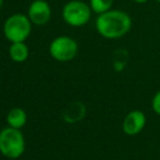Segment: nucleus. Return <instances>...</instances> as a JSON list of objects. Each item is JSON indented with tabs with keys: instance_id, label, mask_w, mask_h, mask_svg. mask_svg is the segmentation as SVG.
I'll return each mask as SVG.
<instances>
[{
	"instance_id": "f8f14e48",
	"label": "nucleus",
	"mask_w": 160,
	"mask_h": 160,
	"mask_svg": "<svg viewBox=\"0 0 160 160\" xmlns=\"http://www.w3.org/2000/svg\"><path fill=\"white\" fill-rule=\"evenodd\" d=\"M152 110H154L155 113L160 115V90L155 93L154 98H152Z\"/></svg>"
},
{
	"instance_id": "9b49d317",
	"label": "nucleus",
	"mask_w": 160,
	"mask_h": 160,
	"mask_svg": "<svg viewBox=\"0 0 160 160\" xmlns=\"http://www.w3.org/2000/svg\"><path fill=\"white\" fill-rule=\"evenodd\" d=\"M113 0H89V7L96 14H101L111 10Z\"/></svg>"
},
{
	"instance_id": "39448f33",
	"label": "nucleus",
	"mask_w": 160,
	"mask_h": 160,
	"mask_svg": "<svg viewBox=\"0 0 160 160\" xmlns=\"http://www.w3.org/2000/svg\"><path fill=\"white\" fill-rule=\"evenodd\" d=\"M78 52V42L65 35L56 37L49 46V53L51 57L58 62H70L75 57Z\"/></svg>"
},
{
	"instance_id": "0eeeda50",
	"label": "nucleus",
	"mask_w": 160,
	"mask_h": 160,
	"mask_svg": "<svg viewBox=\"0 0 160 160\" xmlns=\"http://www.w3.org/2000/svg\"><path fill=\"white\" fill-rule=\"evenodd\" d=\"M146 125V115L139 110H133L125 115L122 123V130L128 136H136Z\"/></svg>"
},
{
	"instance_id": "6e6552de",
	"label": "nucleus",
	"mask_w": 160,
	"mask_h": 160,
	"mask_svg": "<svg viewBox=\"0 0 160 160\" xmlns=\"http://www.w3.org/2000/svg\"><path fill=\"white\" fill-rule=\"evenodd\" d=\"M85 114H86L85 105L81 102H74L65 109L63 113V119L68 123H75V122L83 120Z\"/></svg>"
},
{
	"instance_id": "9d476101",
	"label": "nucleus",
	"mask_w": 160,
	"mask_h": 160,
	"mask_svg": "<svg viewBox=\"0 0 160 160\" xmlns=\"http://www.w3.org/2000/svg\"><path fill=\"white\" fill-rule=\"evenodd\" d=\"M28 47L24 42L11 43L9 48V55L15 63H23L28 58Z\"/></svg>"
},
{
	"instance_id": "f257e3e1",
	"label": "nucleus",
	"mask_w": 160,
	"mask_h": 160,
	"mask_svg": "<svg viewBox=\"0 0 160 160\" xmlns=\"http://www.w3.org/2000/svg\"><path fill=\"white\" fill-rule=\"evenodd\" d=\"M96 30L100 36L107 40H118L130 32L132 19L122 10H109L98 14L96 19Z\"/></svg>"
},
{
	"instance_id": "2eb2a0df",
	"label": "nucleus",
	"mask_w": 160,
	"mask_h": 160,
	"mask_svg": "<svg viewBox=\"0 0 160 160\" xmlns=\"http://www.w3.org/2000/svg\"><path fill=\"white\" fill-rule=\"evenodd\" d=\"M156 1H157V2H159V3H160V0H156Z\"/></svg>"
},
{
	"instance_id": "20e7f679",
	"label": "nucleus",
	"mask_w": 160,
	"mask_h": 160,
	"mask_svg": "<svg viewBox=\"0 0 160 160\" xmlns=\"http://www.w3.org/2000/svg\"><path fill=\"white\" fill-rule=\"evenodd\" d=\"M89 4L81 0H71L64 4L62 9V18L67 24L74 28H80L88 23L92 17Z\"/></svg>"
},
{
	"instance_id": "ddd939ff",
	"label": "nucleus",
	"mask_w": 160,
	"mask_h": 160,
	"mask_svg": "<svg viewBox=\"0 0 160 160\" xmlns=\"http://www.w3.org/2000/svg\"><path fill=\"white\" fill-rule=\"evenodd\" d=\"M134 2H136V3H139V4H143V3H146V2L148 1V0H133Z\"/></svg>"
},
{
	"instance_id": "7ed1b4c3",
	"label": "nucleus",
	"mask_w": 160,
	"mask_h": 160,
	"mask_svg": "<svg viewBox=\"0 0 160 160\" xmlns=\"http://www.w3.org/2000/svg\"><path fill=\"white\" fill-rule=\"evenodd\" d=\"M32 24L28 15L15 13L4 21L3 34L11 43L25 42L32 32Z\"/></svg>"
},
{
	"instance_id": "423d86ee",
	"label": "nucleus",
	"mask_w": 160,
	"mask_h": 160,
	"mask_svg": "<svg viewBox=\"0 0 160 160\" xmlns=\"http://www.w3.org/2000/svg\"><path fill=\"white\" fill-rule=\"evenodd\" d=\"M28 17L35 25H45L51 18V8L46 0H34L28 7Z\"/></svg>"
},
{
	"instance_id": "4468645a",
	"label": "nucleus",
	"mask_w": 160,
	"mask_h": 160,
	"mask_svg": "<svg viewBox=\"0 0 160 160\" xmlns=\"http://www.w3.org/2000/svg\"><path fill=\"white\" fill-rule=\"evenodd\" d=\"M2 4H3V0H0V9H1Z\"/></svg>"
},
{
	"instance_id": "1a4fd4ad",
	"label": "nucleus",
	"mask_w": 160,
	"mask_h": 160,
	"mask_svg": "<svg viewBox=\"0 0 160 160\" xmlns=\"http://www.w3.org/2000/svg\"><path fill=\"white\" fill-rule=\"evenodd\" d=\"M26 121H28L26 112L21 108H13L7 114V123L10 127L20 130L25 125Z\"/></svg>"
},
{
	"instance_id": "f03ea898",
	"label": "nucleus",
	"mask_w": 160,
	"mask_h": 160,
	"mask_svg": "<svg viewBox=\"0 0 160 160\" xmlns=\"http://www.w3.org/2000/svg\"><path fill=\"white\" fill-rule=\"evenodd\" d=\"M25 139L18 128L6 127L0 132V152L9 159H18L24 154Z\"/></svg>"
}]
</instances>
